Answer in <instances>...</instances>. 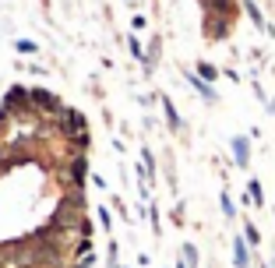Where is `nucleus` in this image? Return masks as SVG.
<instances>
[{"mask_svg": "<svg viewBox=\"0 0 275 268\" xmlns=\"http://www.w3.org/2000/svg\"><path fill=\"white\" fill-rule=\"evenodd\" d=\"M247 138H233V155H236V166H247Z\"/></svg>", "mask_w": 275, "mask_h": 268, "instance_id": "nucleus-1", "label": "nucleus"}, {"mask_svg": "<svg viewBox=\"0 0 275 268\" xmlns=\"http://www.w3.org/2000/svg\"><path fill=\"white\" fill-rule=\"evenodd\" d=\"M32 99L39 102V106H46V110H57V106H60V102H57V96L42 92V88H36V92H32Z\"/></svg>", "mask_w": 275, "mask_h": 268, "instance_id": "nucleus-2", "label": "nucleus"}, {"mask_svg": "<svg viewBox=\"0 0 275 268\" xmlns=\"http://www.w3.org/2000/svg\"><path fill=\"white\" fill-rule=\"evenodd\" d=\"M233 258H236V268H247V265H251V258H247V244H243V240L233 244Z\"/></svg>", "mask_w": 275, "mask_h": 268, "instance_id": "nucleus-3", "label": "nucleus"}, {"mask_svg": "<svg viewBox=\"0 0 275 268\" xmlns=\"http://www.w3.org/2000/svg\"><path fill=\"white\" fill-rule=\"evenodd\" d=\"M247 201L251 205H265V194H261V184H257V180L247 184Z\"/></svg>", "mask_w": 275, "mask_h": 268, "instance_id": "nucleus-4", "label": "nucleus"}, {"mask_svg": "<svg viewBox=\"0 0 275 268\" xmlns=\"http://www.w3.org/2000/svg\"><path fill=\"white\" fill-rule=\"evenodd\" d=\"M187 78H191V85H194V88H197V92H201V96H205L208 102H212V99H216V92H212V88H208V85H205L201 78H194V74H187Z\"/></svg>", "mask_w": 275, "mask_h": 268, "instance_id": "nucleus-5", "label": "nucleus"}, {"mask_svg": "<svg viewBox=\"0 0 275 268\" xmlns=\"http://www.w3.org/2000/svg\"><path fill=\"white\" fill-rule=\"evenodd\" d=\"M243 4H247V14H251V21H254L257 28H265V18H261V11L254 7V0H243Z\"/></svg>", "mask_w": 275, "mask_h": 268, "instance_id": "nucleus-6", "label": "nucleus"}, {"mask_svg": "<svg viewBox=\"0 0 275 268\" xmlns=\"http://www.w3.org/2000/svg\"><path fill=\"white\" fill-rule=\"evenodd\" d=\"M162 110H166V116H170V127H180V116H177V110H173L170 99H162Z\"/></svg>", "mask_w": 275, "mask_h": 268, "instance_id": "nucleus-7", "label": "nucleus"}, {"mask_svg": "<svg viewBox=\"0 0 275 268\" xmlns=\"http://www.w3.org/2000/svg\"><path fill=\"white\" fill-rule=\"evenodd\" d=\"M183 261H187V265H197V250H194V244H183Z\"/></svg>", "mask_w": 275, "mask_h": 268, "instance_id": "nucleus-8", "label": "nucleus"}, {"mask_svg": "<svg viewBox=\"0 0 275 268\" xmlns=\"http://www.w3.org/2000/svg\"><path fill=\"white\" fill-rule=\"evenodd\" d=\"M131 53L138 57V60H145V50H141V42H138V39H131ZM145 67H148V60H145Z\"/></svg>", "mask_w": 275, "mask_h": 268, "instance_id": "nucleus-9", "label": "nucleus"}, {"mask_svg": "<svg viewBox=\"0 0 275 268\" xmlns=\"http://www.w3.org/2000/svg\"><path fill=\"white\" fill-rule=\"evenodd\" d=\"M99 219H102V226H106V230H113V215H110V208H99Z\"/></svg>", "mask_w": 275, "mask_h": 268, "instance_id": "nucleus-10", "label": "nucleus"}, {"mask_svg": "<svg viewBox=\"0 0 275 268\" xmlns=\"http://www.w3.org/2000/svg\"><path fill=\"white\" fill-rule=\"evenodd\" d=\"M18 50H21V53H36V42H25V39H18Z\"/></svg>", "mask_w": 275, "mask_h": 268, "instance_id": "nucleus-11", "label": "nucleus"}, {"mask_svg": "<svg viewBox=\"0 0 275 268\" xmlns=\"http://www.w3.org/2000/svg\"><path fill=\"white\" fill-rule=\"evenodd\" d=\"M222 212H226V215H229V219H233V201H229V198H226V194H222Z\"/></svg>", "mask_w": 275, "mask_h": 268, "instance_id": "nucleus-12", "label": "nucleus"}, {"mask_svg": "<svg viewBox=\"0 0 275 268\" xmlns=\"http://www.w3.org/2000/svg\"><path fill=\"white\" fill-rule=\"evenodd\" d=\"M78 268H81V265H78Z\"/></svg>", "mask_w": 275, "mask_h": 268, "instance_id": "nucleus-13", "label": "nucleus"}]
</instances>
